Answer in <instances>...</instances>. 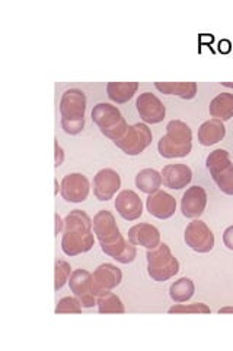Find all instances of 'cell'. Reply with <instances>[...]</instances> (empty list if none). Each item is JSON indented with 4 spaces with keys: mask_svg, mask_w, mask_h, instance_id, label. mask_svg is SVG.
I'll use <instances>...</instances> for the list:
<instances>
[{
    "mask_svg": "<svg viewBox=\"0 0 233 351\" xmlns=\"http://www.w3.org/2000/svg\"><path fill=\"white\" fill-rule=\"evenodd\" d=\"M70 290L79 299L83 307H92L96 304V295L92 289V274L86 269H74L69 278Z\"/></svg>",
    "mask_w": 233,
    "mask_h": 351,
    "instance_id": "10",
    "label": "cell"
},
{
    "mask_svg": "<svg viewBox=\"0 0 233 351\" xmlns=\"http://www.w3.org/2000/svg\"><path fill=\"white\" fill-rule=\"evenodd\" d=\"M115 210L127 221H135L143 214V202L135 191H121L117 195Z\"/></svg>",
    "mask_w": 233,
    "mask_h": 351,
    "instance_id": "15",
    "label": "cell"
},
{
    "mask_svg": "<svg viewBox=\"0 0 233 351\" xmlns=\"http://www.w3.org/2000/svg\"><path fill=\"white\" fill-rule=\"evenodd\" d=\"M219 313H233V307H221Z\"/></svg>",
    "mask_w": 233,
    "mask_h": 351,
    "instance_id": "34",
    "label": "cell"
},
{
    "mask_svg": "<svg viewBox=\"0 0 233 351\" xmlns=\"http://www.w3.org/2000/svg\"><path fill=\"white\" fill-rule=\"evenodd\" d=\"M207 205V192L202 186H191L182 195L181 211L187 218H197L202 215Z\"/></svg>",
    "mask_w": 233,
    "mask_h": 351,
    "instance_id": "14",
    "label": "cell"
},
{
    "mask_svg": "<svg viewBox=\"0 0 233 351\" xmlns=\"http://www.w3.org/2000/svg\"><path fill=\"white\" fill-rule=\"evenodd\" d=\"M63 227H64V221H61L59 214H55V234H59V232H61Z\"/></svg>",
    "mask_w": 233,
    "mask_h": 351,
    "instance_id": "33",
    "label": "cell"
},
{
    "mask_svg": "<svg viewBox=\"0 0 233 351\" xmlns=\"http://www.w3.org/2000/svg\"><path fill=\"white\" fill-rule=\"evenodd\" d=\"M210 114L217 120H229L233 117V94L221 93L210 101Z\"/></svg>",
    "mask_w": 233,
    "mask_h": 351,
    "instance_id": "20",
    "label": "cell"
},
{
    "mask_svg": "<svg viewBox=\"0 0 233 351\" xmlns=\"http://www.w3.org/2000/svg\"><path fill=\"white\" fill-rule=\"evenodd\" d=\"M223 243L228 249L233 250V226L228 227L223 233Z\"/></svg>",
    "mask_w": 233,
    "mask_h": 351,
    "instance_id": "31",
    "label": "cell"
},
{
    "mask_svg": "<svg viewBox=\"0 0 233 351\" xmlns=\"http://www.w3.org/2000/svg\"><path fill=\"white\" fill-rule=\"evenodd\" d=\"M148 272L152 280L163 282L176 276L180 271V262L168 245L159 243L154 249H148Z\"/></svg>",
    "mask_w": 233,
    "mask_h": 351,
    "instance_id": "5",
    "label": "cell"
},
{
    "mask_svg": "<svg viewBox=\"0 0 233 351\" xmlns=\"http://www.w3.org/2000/svg\"><path fill=\"white\" fill-rule=\"evenodd\" d=\"M92 120L101 129L102 134L114 142L123 136L128 128L120 110L108 103H98L94 107Z\"/></svg>",
    "mask_w": 233,
    "mask_h": 351,
    "instance_id": "6",
    "label": "cell"
},
{
    "mask_svg": "<svg viewBox=\"0 0 233 351\" xmlns=\"http://www.w3.org/2000/svg\"><path fill=\"white\" fill-rule=\"evenodd\" d=\"M148 211L150 215L159 219L171 218L176 211V201L172 195L163 191H158L149 195L146 201Z\"/></svg>",
    "mask_w": 233,
    "mask_h": 351,
    "instance_id": "16",
    "label": "cell"
},
{
    "mask_svg": "<svg viewBox=\"0 0 233 351\" xmlns=\"http://www.w3.org/2000/svg\"><path fill=\"white\" fill-rule=\"evenodd\" d=\"M230 156L229 152L226 149H215L213 152L208 154V157L206 160V166L208 169L210 173H213L221 167L228 166V164H230Z\"/></svg>",
    "mask_w": 233,
    "mask_h": 351,
    "instance_id": "28",
    "label": "cell"
},
{
    "mask_svg": "<svg viewBox=\"0 0 233 351\" xmlns=\"http://www.w3.org/2000/svg\"><path fill=\"white\" fill-rule=\"evenodd\" d=\"M86 95L82 90L70 88L61 95L60 114L61 126L66 134L77 135L85 128Z\"/></svg>",
    "mask_w": 233,
    "mask_h": 351,
    "instance_id": "4",
    "label": "cell"
},
{
    "mask_svg": "<svg viewBox=\"0 0 233 351\" xmlns=\"http://www.w3.org/2000/svg\"><path fill=\"white\" fill-rule=\"evenodd\" d=\"M212 174L213 180L219 186V189L226 193V195H233V164H228V166L221 167Z\"/></svg>",
    "mask_w": 233,
    "mask_h": 351,
    "instance_id": "26",
    "label": "cell"
},
{
    "mask_svg": "<svg viewBox=\"0 0 233 351\" xmlns=\"http://www.w3.org/2000/svg\"><path fill=\"white\" fill-rule=\"evenodd\" d=\"M162 182L169 189H182L193 179V170L187 164H169L162 170Z\"/></svg>",
    "mask_w": 233,
    "mask_h": 351,
    "instance_id": "17",
    "label": "cell"
},
{
    "mask_svg": "<svg viewBox=\"0 0 233 351\" xmlns=\"http://www.w3.org/2000/svg\"><path fill=\"white\" fill-rule=\"evenodd\" d=\"M137 112L143 122L146 123H161L165 119L166 108L159 98L152 93H143L136 101Z\"/></svg>",
    "mask_w": 233,
    "mask_h": 351,
    "instance_id": "12",
    "label": "cell"
},
{
    "mask_svg": "<svg viewBox=\"0 0 233 351\" xmlns=\"http://www.w3.org/2000/svg\"><path fill=\"white\" fill-rule=\"evenodd\" d=\"M72 276V267L63 259L55 261V269H54V289L59 291L63 289V285L69 281Z\"/></svg>",
    "mask_w": 233,
    "mask_h": 351,
    "instance_id": "27",
    "label": "cell"
},
{
    "mask_svg": "<svg viewBox=\"0 0 233 351\" xmlns=\"http://www.w3.org/2000/svg\"><path fill=\"white\" fill-rule=\"evenodd\" d=\"M226 135V128L221 120L212 119L207 120L198 129V142L204 147L215 145L217 142L225 138Z\"/></svg>",
    "mask_w": 233,
    "mask_h": 351,
    "instance_id": "19",
    "label": "cell"
},
{
    "mask_svg": "<svg viewBox=\"0 0 233 351\" xmlns=\"http://www.w3.org/2000/svg\"><path fill=\"white\" fill-rule=\"evenodd\" d=\"M82 304L77 298H63L59 300L55 313H81Z\"/></svg>",
    "mask_w": 233,
    "mask_h": 351,
    "instance_id": "29",
    "label": "cell"
},
{
    "mask_svg": "<svg viewBox=\"0 0 233 351\" xmlns=\"http://www.w3.org/2000/svg\"><path fill=\"white\" fill-rule=\"evenodd\" d=\"M123 280V272H121L113 263H102L92 274V289L94 294L101 295L107 291H111L120 285Z\"/></svg>",
    "mask_w": 233,
    "mask_h": 351,
    "instance_id": "11",
    "label": "cell"
},
{
    "mask_svg": "<svg viewBox=\"0 0 233 351\" xmlns=\"http://www.w3.org/2000/svg\"><path fill=\"white\" fill-rule=\"evenodd\" d=\"M98 311L99 313H124L126 307L117 294L107 291L98 295Z\"/></svg>",
    "mask_w": 233,
    "mask_h": 351,
    "instance_id": "25",
    "label": "cell"
},
{
    "mask_svg": "<svg viewBox=\"0 0 233 351\" xmlns=\"http://www.w3.org/2000/svg\"><path fill=\"white\" fill-rule=\"evenodd\" d=\"M90 180L82 173H70L64 176L60 186V192L63 199L72 204L83 202L90 195Z\"/></svg>",
    "mask_w": 233,
    "mask_h": 351,
    "instance_id": "9",
    "label": "cell"
},
{
    "mask_svg": "<svg viewBox=\"0 0 233 351\" xmlns=\"http://www.w3.org/2000/svg\"><path fill=\"white\" fill-rule=\"evenodd\" d=\"M139 90V82H109L107 85V94L111 100L123 104Z\"/></svg>",
    "mask_w": 233,
    "mask_h": 351,
    "instance_id": "22",
    "label": "cell"
},
{
    "mask_svg": "<svg viewBox=\"0 0 233 351\" xmlns=\"http://www.w3.org/2000/svg\"><path fill=\"white\" fill-rule=\"evenodd\" d=\"M63 158H64V154H63V149H61V147L59 145V142L55 141V167H59V166H61V162H63Z\"/></svg>",
    "mask_w": 233,
    "mask_h": 351,
    "instance_id": "32",
    "label": "cell"
},
{
    "mask_svg": "<svg viewBox=\"0 0 233 351\" xmlns=\"http://www.w3.org/2000/svg\"><path fill=\"white\" fill-rule=\"evenodd\" d=\"M158 149L165 158L187 157L193 149L191 128L182 120H171L166 126V134L159 141Z\"/></svg>",
    "mask_w": 233,
    "mask_h": 351,
    "instance_id": "3",
    "label": "cell"
},
{
    "mask_svg": "<svg viewBox=\"0 0 233 351\" xmlns=\"http://www.w3.org/2000/svg\"><path fill=\"white\" fill-rule=\"evenodd\" d=\"M184 239L187 246H190L198 254H207L215 247V234L202 219H194L187 226Z\"/></svg>",
    "mask_w": 233,
    "mask_h": 351,
    "instance_id": "8",
    "label": "cell"
},
{
    "mask_svg": "<svg viewBox=\"0 0 233 351\" xmlns=\"http://www.w3.org/2000/svg\"><path fill=\"white\" fill-rule=\"evenodd\" d=\"M121 186L120 174L113 169H102L94 178V193L99 201H109Z\"/></svg>",
    "mask_w": 233,
    "mask_h": 351,
    "instance_id": "13",
    "label": "cell"
},
{
    "mask_svg": "<svg viewBox=\"0 0 233 351\" xmlns=\"http://www.w3.org/2000/svg\"><path fill=\"white\" fill-rule=\"evenodd\" d=\"M94 223L85 211L73 210L64 219L61 249L68 256H76L94 247Z\"/></svg>",
    "mask_w": 233,
    "mask_h": 351,
    "instance_id": "1",
    "label": "cell"
},
{
    "mask_svg": "<svg viewBox=\"0 0 233 351\" xmlns=\"http://www.w3.org/2000/svg\"><path fill=\"white\" fill-rule=\"evenodd\" d=\"M194 291H195L194 282L190 278L184 277V278H180L178 281H175L171 285L169 295L175 303H184L193 298Z\"/></svg>",
    "mask_w": 233,
    "mask_h": 351,
    "instance_id": "24",
    "label": "cell"
},
{
    "mask_svg": "<svg viewBox=\"0 0 233 351\" xmlns=\"http://www.w3.org/2000/svg\"><path fill=\"white\" fill-rule=\"evenodd\" d=\"M156 90L162 94L178 95L184 100H191L197 95V84L195 82H154Z\"/></svg>",
    "mask_w": 233,
    "mask_h": 351,
    "instance_id": "21",
    "label": "cell"
},
{
    "mask_svg": "<svg viewBox=\"0 0 233 351\" xmlns=\"http://www.w3.org/2000/svg\"><path fill=\"white\" fill-rule=\"evenodd\" d=\"M94 233L99 240V245L105 255L114 258L117 262L123 256L127 247V241L120 233L115 218L107 210L98 211L92 219Z\"/></svg>",
    "mask_w": 233,
    "mask_h": 351,
    "instance_id": "2",
    "label": "cell"
},
{
    "mask_svg": "<svg viewBox=\"0 0 233 351\" xmlns=\"http://www.w3.org/2000/svg\"><path fill=\"white\" fill-rule=\"evenodd\" d=\"M128 240L136 246L154 249L161 243V233L154 226L140 223V224L133 226L128 230Z\"/></svg>",
    "mask_w": 233,
    "mask_h": 351,
    "instance_id": "18",
    "label": "cell"
},
{
    "mask_svg": "<svg viewBox=\"0 0 233 351\" xmlns=\"http://www.w3.org/2000/svg\"><path fill=\"white\" fill-rule=\"evenodd\" d=\"M152 130L146 123H136L127 128L126 134L114 144L123 149L127 156H139L152 144Z\"/></svg>",
    "mask_w": 233,
    "mask_h": 351,
    "instance_id": "7",
    "label": "cell"
},
{
    "mask_svg": "<svg viewBox=\"0 0 233 351\" xmlns=\"http://www.w3.org/2000/svg\"><path fill=\"white\" fill-rule=\"evenodd\" d=\"M169 313H210V307L204 303L175 304L169 309Z\"/></svg>",
    "mask_w": 233,
    "mask_h": 351,
    "instance_id": "30",
    "label": "cell"
},
{
    "mask_svg": "<svg viewBox=\"0 0 233 351\" xmlns=\"http://www.w3.org/2000/svg\"><path fill=\"white\" fill-rule=\"evenodd\" d=\"M162 183V174L153 169L140 170L136 176V186L141 192L148 195L158 192Z\"/></svg>",
    "mask_w": 233,
    "mask_h": 351,
    "instance_id": "23",
    "label": "cell"
}]
</instances>
